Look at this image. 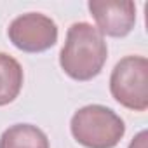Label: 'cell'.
<instances>
[{
    "instance_id": "cell-1",
    "label": "cell",
    "mask_w": 148,
    "mask_h": 148,
    "mask_svg": "<svg viewBox=\"0 0 148 148\" xmlns=\"http://www.w3.org/2000/svg\"><path fill=\"white\" fill-rule=\"evenodd\" d=\"M108 58V45L96 26L79 21L66 32L64 45L59 52V64L73 80L86 82L98 77Z\"/></svg>"
},
{
    "instance_id": "cell-2",
    "label": "cell",
    "mask_w": 148,
    "mask_h": 148,
    "mask_svg": "<svg viewBox=\"0 0 148 148\" xmlns=\"http://www.w3.org/2000/svg\"><path fill=\"white\" fill-rule=\"evenodd\" d=\"M70 131L86 148H115L125 134L124 120L103 105H87L71 117Z\"/></svg>"
},
{
    "instance_id": "cell-3",
    "label": "cell",
    "mask_w": 148,
    "mask_h": 148,
    "mask_svg": "<svg viewBox=\"0 0 148 148\" xmlns=\"http://www.w3.org/2000/svg\"><path fill=\"white\" fill-rule=\"evenodd\" d=\"M110 92L124 108L145 112L148 108V59L145 56L122 58L112 70Z\"/></svg>"
},
{
    "instance_id": "cell-4",
    "label": "cell",
    "mask_w": 148,
    "mask_h": 148,
    "mask_svg": "<svg viewBox=\"0 0 148 148\" xmlns=\"http://www.w3.org/2000/svg\"><path fill=\"white\" fill-rule=\"evenodd\" d=\"M9 40L23 52H44L58 42V25L42 12H26L12 19Z\"/></svg>"
},
{
    "instance_id": "cell-5",
    "label": "cell",
    "mask_w": 148,
    "mask_h": 148,
    "mask_svg": "<svg viewBox=\"0 0 148 148\" xmlns=\"http://www.w3.org/2000/svg\"><path fill=\"white\" fill-rule=\"evenodd\" d=\"M87 7L101 35L125 37L136 25V4L131 0H91Z\"/></svg>"
},
{
    "instance_id": "cell-6",
    "label": "cell",
    "mask_w": 148,
    "mask_h": 148,
    "mask_svg": "<svg viewBox=\"0 0 148 148\" xmlns=\"http://www.w3.org/2000/svg\"><path fill=\"white\" fill-rule=\"evenodd\" d=\"M23 68L16 58L0 52V106L12 103L23 87Z\"/></svg>"
},
{
    "instance_id": "cell-7",
    "label": "cell",
    "mask_w": 148,
    "mask_h": 148,
    "mask_svg": "<svg viewBox=\"0 0 148 148\" xmlns=\"http://www.w3.org/2000/svg\"><path fill=\"white\" fill-rule=\"evenodd\" d=\"M0 148H49V139L37 125L16 124L2 132Z\"/></svg>"
},
{
    "instance_id": "cell-8",
    "label": "cell",
    "mask_w": 148,
    "mask_h": 148,
    "mask_svg": "<svg viewBox=\"0 0 148 148\" xmlns=\"http://www.w3.org/2000/svg\"><path fill=\"white\" fill-rule=\"evenodd\" d=\"M146 141H148V132L141 131L132 138V141L129 143V148H146Z\"/></svg>"
}]
</instances>
